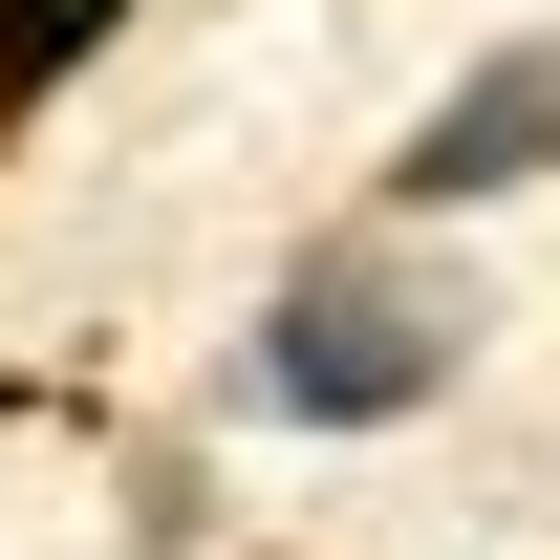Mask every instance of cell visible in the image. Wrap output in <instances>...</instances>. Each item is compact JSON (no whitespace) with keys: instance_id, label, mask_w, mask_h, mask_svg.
<instances>
[{"instance_id":"1","label":"cell","mask_w":560,"mask_h":560,"mask_svg":"<svg viewBox=\"0 0 560 560\" xmlns=\"http://www.w3.org/2000/svg\"><path fill=\"white\" fill-rule=\"evenodd\" d=\"M475 366V280L431 259V215H366V237H324V259L259 302V388L280 431H388V410H431Z\"/></svg>"},{"instance_id":"3","label":"cell","mask_w":560,"mask_h":560,"mask_svg":"<svg viewBox=\"0 0 560 560\" xmlns=\"http://www.w3.org/2000/svg\"><path fill=\"white\" fill-rule=\"evenodd\" d=\"M108 22H130V0H0V130H22V108H44V86H66Z\"/></svg>"},{"instance_id":"2","label":"cell","mask_w":560,"mask_h":560,"mask_svg":"<svg viewBox=\"0 0 560 560\" xmlns=\"http://www.w3.org/2000/svg\"><path fill=\"white\" fill-rule=\"evenodd\" d=\"M560 173V44H495V66L431 86V130L388 151V215H475V195H539Z\"/></svg>"}]
</instances>
